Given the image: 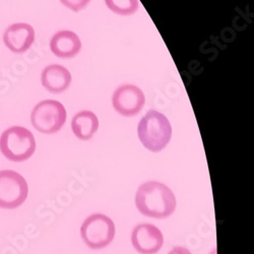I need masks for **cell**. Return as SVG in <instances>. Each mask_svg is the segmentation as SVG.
Listing matches in <instances>:
<instances>
[{"mask_svg": "<svg viewBox=\"0 0 254 254\" xmlns=\"http://www.w3.org/2000/svg\"><path fill=\"white\" fill-rule=\"evenodd\" d=\"M107 7L119 15H131L135 13L139 6L138 0H105Z\"/></svg>", "mask_w": 254, "mask_h": 254, "instance_id": "4fadbf2b", "label": "cell"}, {"mask_svg": "<svg viewBox=\"0 0 254 254\" xmlns=\"http://www.w3.org/2000/svg\"><path fill=\"white\" fill-rule=\"evenodd\" d=\"M137 134L146 150L158 153L163 151L170 142L172 126L164 114L156 110H150L139 121Z\"/></svg>", "mask_w": 254, "mask_h": 254, "instance_id": "7a4b0ae2", "label": "cell"}, {"mask_svg": "<svg viewBox=\"0 0 254 254\" xmlns=\"http://www.w3.org/2000/svg\"><path fill=\"white\" fill-rule=\"evenodd\" d=\"M115 224L106 215L93 214L83 221L80 235L86 245L92 249L107 247L115 237Z\"/></svg>", "mask_w": 254, "mask_h": 254, "instance_id": "5b68a950", "label": "cell"}, {"mask_svg": "<svg viewBox=\"0 0 254 254\" xmlns=\"http://www.w3.org/2000/svg\"><path fill=\"white\" fill-rule=\"evenodd\" d=\"M60 2L68 9L78 12L86 8L91 2V0H60Z\"/></svg>", "mask_w": 254, "mask_h": 254, "instance_id": "5bb4252c", "label": "cell"}, {"mask_svg": "<svg viewBox=\"0 0 254 254\" xmlns=\"http://www.w3.org/2000/svg\"><path fill=\"white\" fill-rule=\"evenodd\" d=\"M50 49L55 56L69 59L80 52L81 41L72 31H59L50 41Z\"/></svg>", "mask_w": 254, "mask_h": 254, "instance_id": "30bf717a", "label": "cell"}, {"mask_svg": "<svg viewBox=\"0 0 254 254\" xmlns=\"http://www.w3.org/2000/svg\"><path fill=\"white\" fill-rule=\"evenodd\" d=\"M135 205L139 213L153 219H166L172 216L177 200L172 190L159 181L142 183L135 194Z\"/></svg>", "mask_w": 254, "mask_h": 254, "instance_id": "6da1fadb", "label": "cell"}, {"mask_svg": "<svg viewBox=\"0 0 254 254\" xmlns=\"http://www.w3.org/2000/svg\"><path fill=\"white\" fill-rule=\"evenodd\" d=\"M71 80L69 70L60 64H51L45 67L41 74L42 84L52 94L65 92L69 88Z\"/></svg>", "mask_w": 254, "mask_h": 254, "instance_id": "8fae6325", "label": "cell"}, {"mask_svg": "<svg viewBox=\"0 0 254 254\" xmlns=\"http://www.w3.org/2000/svg\"><path fill=\"white\" fill-rule=\"evenodd\" d=\"M35 42V30L26 23L10 25L3 34L4 45L13 53L23 54L27 52Z\"/></svg>", "mask_w": 254, "mask_h": 254, "instance_id": "9c48e42d", "label": "cell"}, {"mask_svg": "<svg viewBox=\"0 0 254 254\" xmlns=\"http://www.w3.org/2000/svg\"><path fill=\"white\" fill-rule=\"evenodd\" d=\"M35 136L26 127L11 126L0 136V152L11 162H25L35 154Z\"/></svg>", "mask_w": 254, "mask_h": 254, "instance_id": "3957f363", "label": "cell"}, {"mask_svg": "<svg viewBox=\"0 0 254 254\" xmlns=\"http://www.w3.org/2000/svg\"><path fill=\"white\" fill-rule=\"evenodd\" d=\"M131 243L139 254H156L163 247L164 236L158 227L139 224L132 231Z\"/></svg>", "mask_w": 254, "mask_h": 254, "instance_id": "ba28073f", "label": "cell"}, {"mask_svg": "<svg viewBox=\"0 0 254 254\" xmlns=\"http://www.w3.org/2000/svg\"><path fill=\"white\" fill-rule=\"evenodd\" d=\"M67 118L66 110L60 102L55 100H44L38 103L31 115L34 128L41 133L54 134L58 132Z\"/></svg>", "mask_w": 254, "mask_h": 254, "instance_id": "277c9868", "label": "cell"}, {"mask_svg": "<svg viewBox=\"0 0 254 254\" xmlns=\"http://www.w3.org/2000/svg\"><path fill=\"white\" fill-rule=\"evenodd\" d=\"M29 194L27 180L13 170L0 171V208L14 209L23 205Z\"/></svg>", "mask_w": 254, "mask_h": 254, "instance_id": "8992f818", "label": "cell"}, {"mask_svg": "<svg viewBox=\"0 0 254 254\" xmlns=\"http://www.w3.org/2000/svg\"><path fill=\"white\" fill-rule=\"evenodd\" d=\"M145 97L134 84H123L113 95L112 104L115 111L124 117H133L143 108Z\"/></svg>", "mask_w": 254, "mask_h": 254, "instance_id": "52a82bcc", "label": "cell"}, {"mask_svg": "<svg viewBox=\"0 0 254 254\" xmlns=\"http://www.w3.org/2000/svg\"><path fill=\"white\" fill-rule=\"evenodd\" d=\"M71 129L80 140H90L99 129V119L92 111H80L71 121Z\"/></svg>", "mask_w": 254, "mask_h": 254, "instance_id": "7c38bea8", "label": "cell"}, {"mask_svg": "<svg viewBox=\"0 0 254 254\" xmlns=\"http://www.w3.org/2000/svg\"><path fill=\"white\" fill-rule=\"evenodd\" d=\"M168 254H192V253L183 246H176Z\"/></svg>", "mask_w": 254, "mask_h": 254, "instance_id": "9a60e30c", "label": "cell"}]
</instances>
